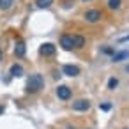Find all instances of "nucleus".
Wrapping results in <instances>:
<instances>
[{"label":"nucleus","mask_w":129,"mask_h":129,"mask_svg":"<svg viewBox=\"0 0 129 129\" xmlns=\"http://www.w3.org/2000/svg\"><path fill=\"white\" fill-rule=\"evenodd\" d=\"M44 87V78L41 74H32L27 81V92L28 94H36Z\"/></svg>","instance_id":"1"},{"label":"nucleus","mask_w":129,"mask_h":129,"mask_svg":"<svg viewBox=\"0 0 129 129\" xmlns=\"http://www.w3.org/2000/svg\"><path fill=\"white\" fill-rule=\"evenodd\" d=\"M101 18H103V13L97 11V9H90V11L85 13V20H87L88 23H95V21H99Z\"/></svg>","instance_id":"2"},{"label":"nucleus","mask_w":129,"mask_h":129,"mask_svg":"<svg viewBox=\"0 0 129 129\" xmlns=\"http://www.w3.org/2000/svg\"><path fill=\"white\" fill-rule=\"evenodd\" d=\"M60 46L64 48V50H73L74 48V43H73V36H69V34H64L62 37H60Z\"/></svg>","instance_id":"3"},{"label":"nucleus","mask_w":129,"mask_h":129,"mask_svg":"<svg viewBox=\"0 0 129 129\" xmlns=\"http://www.w3.org/2000/svg\"><path fill=\"white\" fill-rule=\"evenodd\" d=\"M55 51H57V48H55L51 43H44V44L39 48V53L44 55V57H51V55H55Z\"/></svg>","instance_id":"4"},{"label":"nucleus","mask_w":129,"mask_h":129,"mask_svg":"<svg viewBox=\"0 0 129 129\" xmlns=\"http://www.w3.org/2000/svg\"><path fill=\"white\" fill-rule=\"evenodd\" d=\"M57 95H58V99L67 101V99L71 97V88H69V87H66V85H60V87L57 88Z\"/></svg>","instance_id":"5"},{"label":"nucleus","mask_w":129,"mask_h":129,"mask_svg":"<svg viewBox=\"0 0 129 129\" xmlns=\"http://www.w3.org/2000/svg\"><path fill=\"white\" fill-rule=\"evenodd\" d=\"M73 108H74L76 111H87V110L90 108V103H88L87 99H80V101L73 103Z\"/></svg>","instance_id":"6"},{"label":"nucleus","mask_w":129,"mask_h":129,"mask_svg":"<svg viewBox=\"0 0 129 129\" xmlns=\"http://www.w3.org/2000/svg\"><path fill=\"white\" fill-rule=\"evenodd\" d=\"M64 74H67V76H78L80 74V69L76 67V66H71V64H67V66H64Z\"/></svg>","instance_id":"7"},{"label":"nucleus","mask_w":129,"mask_h":129,"mask_svg":"<svg viewBox=\"0 0 129 129\" xmlns=\"http://www.w3.org/2000/svg\"><path fill=\"white\" fill-rule=\"evenodd\" d=\"M125 58H129V51H127V50L113 53V62H122V60H125Z\"/></svg>","instance_id":"8"},{"label":"nucleus","mask_w":129,"mask_h":129,"mask_svg":"<svg viewBox=\"0 0 129 129\" xmlns=\"http://www.w3.org/2000/svg\"><path fill=\"white\" fill-rule=\"evenodd\" d=\"M14 53H16V57H23V55H25V43H23V41H18V43H16Z\"/></svg>","instance_id":"9"},{"label":"nucleus","mask_w":129,"mask_h":129,"mask_svg":"<svg viewBox=\"0 0 129 129\" xmlns=\"http://www.w3.org/2000/svg\"><path fill=\"white\" fill-rule=\"evenodd\" d=\"M73 43H74V48H83L85 46V37L83 36H73Z\"/></svg>","instance_id":"10"},{"label":"nucleus","mask_w":129,"mask_h":129,"mask_svg":"<svg viewBox=\"0 0 129 129\" xmlns=\"http://www.w3.org/2000/svg\"><path fill=\"white\" fill-rule=\"evenodd\" d=\"M21 74H23V67H21L20 64H14V66L11 67V76H16V78H18V76H21Z\"/></svg>","instance_id":"11"},{"label":"nucleus","mask_w":129,"mask_h":129,"mask_svg":"<svg viewBox=\"0 0 129 129\" xmlns=\"http://www.w3.org/2000/svg\"><path fill=\"white\" fill-rule=\"evenodd\" d=\"M37 7H41V9H48L51 4H53V0H37Z\"/></svg>","instance_id":"12"},{"label":"nucleus","mask_w":129,"mask_h":129,"mask_svg":"<svg viewBox=\"0 0 129 129\" xmlns=\"http://www.w3.org/2000/svg\"><path fill=\"white\" fill-rule=\"evenodd\" d=\"M122 6V0H108V7L110 9H118Z\"/></svg>","instance_id":"13"},{"label":"nucleus","mask_w":129,"mask_h":129,"mask_svg":"<svg viewBox=\"0 0 129 129\" xmlns=\"http://www.w3.org/2000/svg\"><path fill=\"white\" fill-rule=\"evenodd\" d=\"M117 85H118V80H117V78H110V80H108V88H110V90H115Z\"/></svg>","instance_id":"14"},{"label":"nucleus","mask_w":129,"mask_h":129,"mask_svg":"<svg viewBox=\"0 0 129 129\" xmlns=\"http://www.w3.org/2000/svg\"><path fill=\"white\" fill-rule=\"evenodd\" d=\"M11 6V0H6V4H4V7H9Z\"/></svg>","instance_id":"15"},{"label":"nucleus","mask_w":129,"mask_h":129,"mask_svg":"<svg viewBox=\"0 0 129 129\" xmlns=\"http://www.w3.org/2000/svg\"><path fill=\"white\" fill-rule=\"evenodd\" d=\"M4 111H6V108H4V106H2V104H0V115H2V113H4Z\"/></svg>","instance_id":"16"},{"label":"nucleus","mask_w":129,"mask_h":129,"mask_svg":"<svg viewBox=\"0 0 129 129\" xmlns=\"http://www.w3.org/2000/svg\"><path fill=\"white\" fill-rule=\"evenodd\" d=\"M122 41H129V36L127 37H122Z\"/></svg>","instance_id":"17"},{"label":"nucleus","mask_w":129,"mask_h":129,"mask_svg":"<svg viewBox=\"0 0 129 129\" xmlns=\"http://www.w3.org/2000/svg\"><path fill=\"white\" fill-rule=\"evenodd\" d=\"M0 60H2V50H0Z\"/></svg>","instance_id":"18"},{"label":"nucleus","mask_w":129,"mask_h":129,"mask_svg":"<svg viewBox=\"0 0 129 129\" xmlns=\"http://www.w3.org/2000/svg\"><path fill=\"white\" fill-rule=\"evenodd\" d=\"M0 6H2V0H0Z\"/></svg>","instance_id":"19"}]
</instances>
